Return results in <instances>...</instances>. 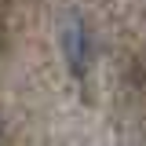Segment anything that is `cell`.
<instances>
[{
    "label": "cell",
    "instance_id": "cell-1",
    "mask_svg": "<svg viewBox=\"0 0 146 146\" xmlns=\"http://www.w3.org/2000/svg\"><path fill=\"white\" fill-rule=\"evenodd\" d=\"M62 51H66V62H70L73 73H84L91 48H88V29H84L80 15H66L62 18Z\"/></svg>",
    "mask_w": 146,
    "mask_h": 146
}]
</instances>
